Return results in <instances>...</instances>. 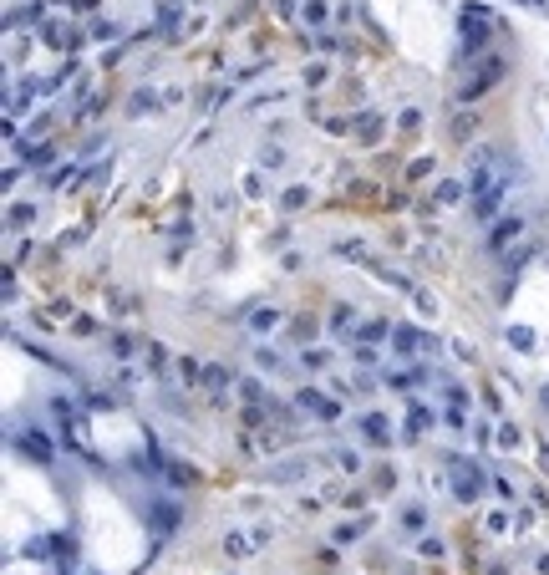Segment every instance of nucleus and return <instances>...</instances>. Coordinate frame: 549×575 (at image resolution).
<instances>
[{"instance_id":"nucleus-7","label":"nucleus","mask_w":549,"mask_h":575,"mask_svg":"<svg viewBox=\"0 0 549 575\" xmlns=\"http://www.w3.org/2000/svg\"><path fill=\"white\" fill-rule=\"evenodd\" d=\"M422 346H433V336L412 331V326H397V351H422Z\"/></svg>"},{"instance_id":"nucleus-4","label":"nucleus","mask_w":549,"mask_h":575,"mask_svg":"<svg viewBox=\"0 0 549 575\" xmlns=\"http://www.w3.org/2000/svg\"><path fill=\"white\" fill-rule=\"evenodd\" d=\"M478 489H483V468L458 463V499H478Z\"/></svg>"},{"instance_id":"nucleus-8","label":"nucleus","mask_w":549,"mask_h":575,"mask_svg":"<svg viewBox=\"0 0 549 575\" xmlns=\"http://www.w3.org/2000/svg\"><path fill=\"white\" fill-rule=\"evenodd\" d=\"M153 525H158V534H168V530L178 525V509H173V504H158V514H153Z\"/></svg>"},{"instance_id":"nucleus-1","label":"nucleus","mask_w":549,"mask_h":575,"mask_svg":"<svg viewBox=\"0 0 549 575\" xmlns=\"http://www.w3.org/2000/svg\"><path fill=\"white\" fill-rule=\"evenodd\" d=\"M295 402H300V408H305V412H316L321 423H336V417H341V408H336V402L325 397V392H316V387H305V392H300Z\"/></svg>"},{"instance_id":"nucleus-3","label":"nucleus","mask_w":549,"mask_h":575,"mask_svg":"<svg viewBox=\"0 0 549 575\" xmlns=\"http://www.w3.org/2000/svg\"><path fill=\"white\" fill-rule=\"evenodd\" d=\"M504 194H508V184H499V189H488V194H473V219H483V224H488V219L499 214Z\"/></svg>"},{"instance_id":"nucleus-9","label":"nucleus","mask_w":549,"mask_h":575,"mask_svg":"<svg viewBox=\"0 0 549 575\" xmlns=\"http://www.w3.org/2000/svg\"><path fill=\"white\" fill-rule=\"evenodd\" d=\"M274 321H280V316H274V311H255V316H250V326H255V331H270Z\"/></svg>"},{"instance_id":"nucleus-6","label":"nucleus","mask_w":549,"mask_h":575,"mask_svg":"<svg viewBox=\"0 0 549 575\" xmlns=\"http://www.w3.org/2000/svg\"><path fill=\"white\" fill-rule=\"evenodd\" d=\"M519 229H524L519 219H504V224H493V234H488V250H504L508 240H519Z\"/></svg>"},{"instance_id":"nucleus-10","label":"nucleus","mask_w":549,"mask_h":575,"mask_svg":"<svg viewBox=\"0 0 549 575\" xmlns=\"http://www.w3.org/2000/svg\"><path fill=\"white\" fill-rule=\"evenodd\" d=\"M305 16L310 21H325V6H321V0H305Z\"/></svg>"},{"instance_id":"nucleus-2","label":"nucleus","mask_w":549,"mask_h":575,"mask_svg":"<svg viewBox=\"0 0 549 575\" xmlns=\"http://www.w3.org/2000/svg\"><path fill=\"white\" fill-rule=\"evenodd\" d=\"M504 76V61H483V72L468 76V87H463V102H473L478 92H488V82H499Z\"/></svg>"},{"instance_id":"nucleus-5","label":"nucleus","mask_w":549,"mask_h":575,"mask_svg":"<svg viewBox=\"0 0 549 575\" xmlns=\"http://www.w3.org/2000/svg\"><path fill=\"white\" fill-rule=\"evenodd\" d=\"M21 448H25V459H36V463H51V443L41 433H21Z\"/></svg>"}]
</instances>
